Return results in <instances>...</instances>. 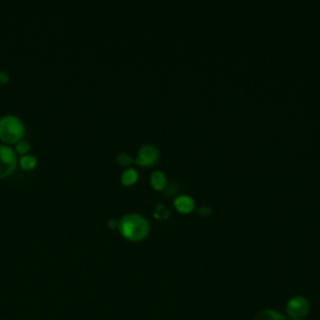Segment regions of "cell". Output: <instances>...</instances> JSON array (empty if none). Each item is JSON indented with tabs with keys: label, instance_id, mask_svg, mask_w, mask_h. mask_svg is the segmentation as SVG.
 I'll return each mask as SVG.
<instances>
[{
	"label": "cell",
	"instance_id": "3957f363",
	"mask_svg": "<svg viewBox=\"0 0 320 320\" xmlns=\"http://www.w3.org/2000/svg\"><path fill=\"white\" fill-rule=\"evenodd\" d=\"M309 309H310V304L307 298L298 295L288 300L285 310L291 319H303L308 315Z\"/></svg>",
	"mask_w": 320,
	"mask_h": 320
},
{
	"label": "cell",
	"instance_id": "2e32d148",
	"mask_svg": "<svg viewBox=\"0 0 320 320\" xmlns=\"http://www.w3.org/2000/svg\"><path fill=\"white\" fill-rule=\"evenodd\" d=\"M199 213L201 214V215H208V214H210V209L208 208V206H201L200 208V210H199Z\"/></svg>",
	"mask_w": 320,
	"mask_h": 320
},
{
	"label": "cell",
	"instance_id": "9c48e42d",
	"mask_svg": "<svg viewBox=\"0 0 320 320\" xmlns=\"http://www.w3.org/2000/svg\"><path fill=\"white\" fill-rule=\"evenodd\" d=\"M120 179L124 185H133L135 181L138 180V172L133 168H128L121 174Z\"/></svg>",
	"mask_w": 320,
	"mask_h": 320
},
{
	"label": "cell",
	"instance_id": "5bb4252c",
	"mask_svg": "<svg viewBox=\"0 0 320 320\" xmlns=\"http://www.w3.org/2000/svg\"><path fill=\"white\" fill-rule=\"evenodd\" d=\"M8 80H9V74H8L7 71L0 70V84H4Z\"/></svg>",
	"mask_w": 320,
	"mask_h": 320
},
{
	"label": "cell",
	"instance_id": "ba28073f",
	"mask_svg": "<svg viewBox=\"0 0 320 320\" xmlns=\"http://www.w3.org/2000/svg\"><path fill=\"white\" fill-rule=\"evenodd\" d=\"M150 184L151 186L155 190H163L165 186H167V176L164 175V173L159 172H154L150 176Z\"/></svg>",
	"mask_w": 320,
	"mask_h": 320
},
{
	"label": "cell",
	"instance_id": "7a4b0ae2",
	"mask_svg": "<svg viewBox=\"0 0 320 320\" xmlns=\"http://www.w3.org/2000/svg\"><path fill=\"white\" fill-rule=\"evenodd\" d=\"M24 123L15 115H4L0 118V139L7 144L21 140L24 135Z\"/></svg>",
	"mask_w": 320,
	"mask_h": 320
},
{
	"label": "cell",
	"instance_id": "9a60e30c",
	"mask_svg": "<svg viewBox=\"0 0 320 320\" xmlns=\"http://www.w3.org/2000/svg\"><path fill=\"white\" fill-rule=\"evenodd\" d=\"M108 225H109L110 229H114L118 227V222L115 219H109V222H108Z\"/></svg>",
	"mask_w": 320,
	"mask_h": 320
},
{
	"label": "cell",
	"instance_id": "52a82bcc",
	"mask_svg": "<svg viewBox=\"0 0 320 320\" xmlns=\"http://www.w3.org/2000/svg\"><path fill=\"white\" fill-rule=\"evenodd\" d=\"M253 320H286L283 314L273 309H264V310L259 311Z\"/></svg>",
	"mask_w": 320,
	"mask_h": 320
},
{
	"label": "cell",
	"instance_id": "6da1fadb",
	"mask_svg": "<svg viewBox=\"0 0 320 320\" xmlns=\"http://www.w3.org/2000/svg\"><path fill=\"white\" fill-rule=\"evenodd\" d=\"M121 235L130 242H140L149 234V223L140 214H126L118 222Z\"/></svg>",
	"mask_w": 320,
	"mask_h": 320
},
{
	"label": "cell",
	"instance_id": "e0dca14e",
	"mask_svg": "<svg viewBox=\"0 0 320 320\" xmlns=\"http://www.w3.org/2000/svg\"><path fill=\"white\" fill-rule=\"evenodd\" d=\"M291 320H303V319H291Z\"/></svg>",
	"mask_w": 320,
	"mask_h": 320
},
{
	"label": "cell",
	"instance_id": "5b68a950",
	"mask_svg": "<svg viewBox=\"0 0 320 320\" xmlns=\"http://www.w3.org/2000/svg\"><path fill=\"white\" fill-rule=\"evenodd\" d=\"M159 156L160 154L158 149L154 147V145L147 144L144 145V147L140 148L135 162H137V164L140 165V167H151V165H154L158 162Z\"/></svg>",
	"mask_w": 320,
	"mask_h": 320
},
{
	"label": "cell",
	"instance_id": "7c38bea8",
	"mask_svg": "<svg viewBox=\"0 0 320 320\" xmlns=\"http://www.w3.org/2000/svg\"><path fill=\"white\" fill-rule=\"evenodd\" d=\"M30 147H32V145H30V143L25 139L19 140V142L15 144L16 151H18L19 154H23V155H25L28 151L30 150Z\"/></svg>",
	"mask_w": 320,
	"mask_h": 320
},
{
	"label": "cell",
	"instance_id": "4fadbf2b",
	"mask_svg": "<svg viewBox=\"0 0 320 320\" xmlns=\"http://www.w3.org/2000/svg\"><path fill=\"white\" fill-rule=\"evenodd\" d=\"M117 162L121 165H130L131 163H133V159H131V156L129 155V154L121 153V154H118Z\"/></svg>",
	"mask_w": 320,
	"mask_h": 320
},
{
	"label": "cell",
	"instance_id": "277c9868",
	"mask_svg": "<svg viewBox=\"0 0 320 320\" xmlns=\"http://www.w3.org/2000/svg\"><path fill=\"white\" fill-rule=\"evenodd\" d=\"M16 153L5 144H0V178L8 176L16 167Z\"/></svg>",
	"mask_w": 320,
	"mask_h": 320
},
{
	"label": "cell",
	"instance_id": "30bf717a",
	"mask_svg": "<svg viewBox=\"0 0 320 320\" xmlns=\"http://www.w3.org/2000/svg\"><path fill=\"white\" fill-rule=\"evenodd\" d=\"M38 160L34 155L32 154H25L20 158V167L23 168L24 170H32L37 167Z\"/></svg>",
	"mask_w": 320,
	"mask_h": 320
},
{
	"label": "cell",
	"instance_id": "8992f818",
	"mask_svg": "<svg viewBox=\"0 0 320 320\" xmlns=\"http://www.w3.org/2000/svg\"><path fill=\"white\" fill-rule=\"evenodd\" d=\"M174 206H175V209L179 213L189 214L190 211H193V209H194L195 203L194 200H193V198H190L189 195H180V197L175 198Z\"/></svg>",
	"mask_w": 320,
	"mask_h": 320
},
{
	"label": "cell",
	"instance_id": "8fae6325",
	"mask_svg": "<svg viewBox=\"0 0 320 320\" xmlns=\"http://www.w3.org/2000/svg\"><path fill=\"white\" fill-rule=\"evenodd\" d=\"M168 217H169V210L163 204H159L155 208V210H154V218H156L159 220H164Z\"/></svg>",
	"mask_w": 320,
	"mask_h": 320
}]
</instances>
